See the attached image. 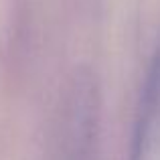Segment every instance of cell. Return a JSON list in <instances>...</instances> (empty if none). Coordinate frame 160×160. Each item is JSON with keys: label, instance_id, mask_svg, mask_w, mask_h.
Instances as JSON below:
<instances>
[{"label": "cell", "instance_id": "cell-1", "mask_svg": "<svg viewBox=\"0 0 160 160\" xmlns=\"http://www.w3.org/2000/svg\"><path fill=\"white\" fill-rule=\"evenodd\" d=\"M98 124V95L89 79H75L63 109V144L71 160H83L91 150Z\"/></svg>", "mask_w": 160, "mask_h": 160}, {"label": "cell", "instance_id": "cell-2", "mask_svg": "<svg viewBox=\"0 0 160 160\" xmlns=\"http://www.w3.org/2000/svg\"><path fill=\"white\" fill-rule=\"evenodd\" d=\"M130 160H160V43L142 87Z\"/></svg>", "mask_w": 160, "mask_h": 160}]
</instances>
